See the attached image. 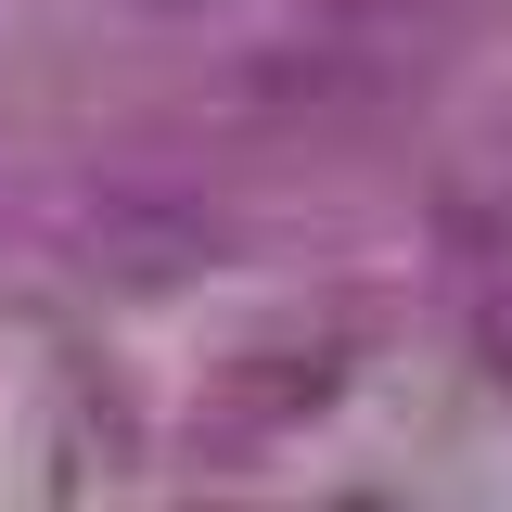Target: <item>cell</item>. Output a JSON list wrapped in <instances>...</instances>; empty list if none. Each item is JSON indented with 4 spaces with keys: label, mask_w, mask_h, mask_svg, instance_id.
<instances>
[{
    "label": "cell",
    "mask_w": 512,
    "mask_h": 512,
    "mask_svg": "<svg viewBox=\"0 0 512 512\" xmlns=\"http://www.w3.org/2000/svg\"><path fill=\"white\" fill-rule=\"evenodd\" d=\"M167 13H205V0H167Z\"/></svg>",
    "instance_id": "obj_1"
}]
</instances>
